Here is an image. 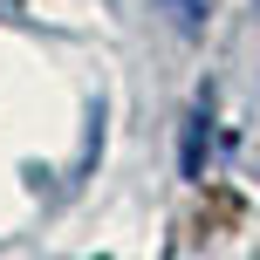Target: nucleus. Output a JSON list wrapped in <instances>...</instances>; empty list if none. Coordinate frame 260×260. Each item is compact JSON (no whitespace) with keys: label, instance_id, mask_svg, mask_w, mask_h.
<instances>
[{"label":"nucleus","instance_id":"2","mask_svg":"<svg viewBox=\"0 0 260 260\" xmlns=\"http://www.w3.org/2000/svg\"><path fill=\"white\" fill-rule=\"evenodd\" d=\"M165 7H171L178 27H199V21H206V0H165Z\"/></svg>","mask_w":260,"mask_h":260},{"label":"nucleus","instance_id":"1","mask_svg":"<svg viewBox=\"0 0 260 260\" xmlns=\"http://www.w3.org/2000/svg\"><path fill=\"white\" fill-rule=\"evenodd\" d=\"M199 157H206V117H192L185 130V178H199Z\"/></svg>","mask_w":260,"mask_h":260}]
</instances>
